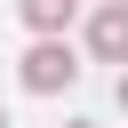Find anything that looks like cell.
<instances>
[{"instance_id":"6da1fadb","label":"cell","mask_w":128,"mask_h":128,"mask_svg":"<svg viewBox=\"0 0 128 128\" xmlns=\"http://www.w3.org/2000/svg\"><path fill=\"white\" fill-rule=\"evenodd\" d=\"M16 80H24L32 96H64V88L80 80V56L64 48V32H56V40H32V48H24V72H16Z\"/></svg>"},{"instance_id":"7a4b0ae2","label":"cell","mask_w":128,"mask_h":128,"mask_svg":"<svg viewBox=\"0 0 128 128\" xmlns=\"http://www.w3.org/2000/svg\"><path fill=\"white\" fill-rule=\"evenodd\" d=\"M88 56L96 64H128V0H104L88 16Z\"/></svg>"},{"instance_id":"3957f363","label":"cell","mask_w":128,"mask_h":128,"mask_svg":"<svg viewBox=\"0 0 128 128\" xmlns=\"http://www.w3.org/2000/svg\"><path fill=\"white\" fill-rule=\"evenodd\" d=\"M72 8H80V0H16V16H24L40 40H56V32L72 24Z\"/></svg>"},{"instance_id":"277c9868","label":"cell","mask_w":128,"mask_h":128,"mask_svg":"<svg viewBox=\"0 0 128 128\" xmlns=\"http://www.w3.org/2000/svg\"><path fill=\"white\" fill-rule=\"evenodd\" d=\"M120 112H128V64H120Z\"/></svg>"},{"instance_id":"5b68a950","label":"cell","mask_w":128,"mask_h":128,"mask_svg":"<svg viewBox=\"0 0 128 128\" xmlns=\"http://www.w3.org/2000/svg\"><path fill=\"white\" fill-rule=\"evenodd\" d=\"M64 128H96V120H64Z\"/></svg>"},{"instance_id":"8992f818","label":"cell","mask_w":128,"mask_h":128,"mask_svg":"<svg viewBox=\"0 0 128 128\" xmlns=\"http://www.w3.org/2000/svg\"><path fill=\"white\" fill-rule=\"evenodd\" d=\"M0 128H8V104H0Z\"/></svg>"}]
</instances>
